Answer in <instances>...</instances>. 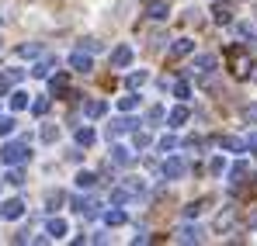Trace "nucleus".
I'll use <instances>...</instances> for the list:
<instances>
[{"label":"nucleus","mask_w":257,"mask_h":246,"mask_svg":"<svg viewBox=\"0 0 257 246\" xmlns=\"http://www.w3.org/2000/svg\"><path fill=\"white\" fill-rule=\"evenodd\" d=\"M32 153H28V142H4L0 146V163L4 166H18V163H25Z\"/></svg>","instance_id":"obj_1"},{"label":"nucleus","mask_w":257,"mask_h":246,"mask_svg":"<svg viewBox=\"0 0 257 246\" xmlns=\"http://www.w3.org/2000/svg\"><path fill=\"white\" fill-rule=\"evenodd\" d=\"M25 215V201L21 198H7V201H0V218L4 222H18Z\"/></svg>","instance_id":"obj_2"},{"label":"nucleus","mask_w":257,"mask_h":246,"mask_svg":"<svg viewBox=\"0 0 257 246\" xmlns=\"http://www.w3.org/2000/svg\"><path fill=\"white\" fill-rule=\"evenodd\" d=\"M229 63H233V73H236V77H247V73H250V56H247L243 49H233V52H229Z\"/></svg>","instance_id":"obj_3"},{"label":"nucleus","mask_w":257,"mask_h":246,"mask_svg":"<svg viewBox=\"0 0 257 246\" xmlns=\"http://www.w3.org/2000/svg\"><path fill=\"white\" fill-rule=\"evenodd\" d=\"M70 66H73L77 73H90V70H94V59H90V52L77 49V52H70Z\"/></svg>","instance_id":"obj_4"},{"label":"nucleus","mask_w":257,"mask_h":246,"mask_svg":"<svg viewBox=\"0 0 257 246\" xmlns=\"http://www.w3.org/2000/svg\"><path fill=\"white\" fill-rule=\"evenodd\" d=\"M184 173H188V163H184L181 156H171V160L164 163V177H167V180H181Z\"/></svg>","instance_id":"obj_5"},{"label":"nucleus","mask_w":257,"mask_h":246,"mask_svg":"<svg viewBox=\"0 0 257 246\" xmlns=\"http://www.w3.org/2000/svg\"><path fill=\"white\" fill-rule=\"evenodd\" d=\"M136 125L132 118H115V122L108 125V139H118V135H125V132H136Z\"/></svg>","instance_id":"obj_6"},{"label":"nucleus","mask_w":257,"mask_h":246,"mask_svg":"<svg viewBox=\"0 0 257 246\" xmlns=\"http://www.w3.org/2000/svg\"><path fill=\"white\" fill-rule=\"evenodd\" d=\"M128 63H132V45H118V49L111 52V66H115V70H125Z\"/></svg>","instance_id":"obj_7"},{"label":"nucleus","mask_w":257,"mask_h":246,"mask_svg":"<svg viewBox=\"0 0 257 246\" xmlns=\"http://www.w3.org/2000/svg\"><path fill=\"white\" fill-rule=\"evenodd\" d=\"M146 14H150L153 21H167V14H171V7H167V0H150V7H146Z\"/></svg>","instance_id":"obj_8"},{"label":"nucleus","mask_w":257,"mask_h":246,"mask_svg":"<svg viewBox=\"0 0 257 246\" xmlns=\"http://www.w3.org/2000/svg\"><path fill=\"white\" fill-rule=\"evenodd\" d=\"M45 232H49V239H63V236L70 232V225H66V218H49Z\"/></svg>","instance_id":"obj_9"},{"label":"nucleus","mask_w":257,"mask_h":246,"mask_svg":"<svg viewBox=\"0 0 257 246\" xmlns=\"http://www.w3.org/2000/svg\"><path fill=\"white\" fill-rule=\"evenodd\" d=\"M28 104H32V94H28V90H14V94H11V108H14V111H25Z\"/></svg>","instance_id":"obj_10"},{"label":"nucleus","mask_w":257,"mask_h":246,"mask_svg":"<svg viewBox=\"0 0 257 246\" xmlns=\"http://www.w3.org/2000/svg\"><path fill=\"white\" fill-rule=\"evenodd\" d=\"M177 239H181V243H202V229H198V225H184V229L177 232Z\"/></svg>","instance_id":"obj_11"},{"label":"nucleus","mask_w":257,"mask_h":246,"mask_svg":"<svg viewBox=\"0 0 257 246\" xmlns=\"http://www.w3.org/2000/svg\"><path fill=\"white\" fill-rule=\"evenodd\" d=\"M73 208H77L80 215H87V218H90V215H97V201H94V198H77Z\"/></svg>","instance_id":"obj_12"},{"label":"nucleus","mask_w":257,"mask_h":246,"mask_svg":"<svg viewBox=\"0 0 257 246\" xmlns=\"http://www.w3.org/2000/svg\"><path fill=\"white\" fill-rule=\"evenodd\" d=\"M111 160H115L118 166L132 163V149H125V146H111Z\"/></svg>","instance_id":"obj_13"},{"label":"nucleus","mask_w":257,"mask_h":246,"mask_svg":"<svg viewBox=\"0 0 257 246\" xmlns=\"http://www.w3.org/2000/svg\"><path fill=\"white\" fill-rule=\"evenodd\" d=\"M191 49H195V42H191V39H177L171 45V56H177V59H181V56H188Z\"/></svg>","instance_id":"obj_14"},{"label":"nucleus","mask_w":257,"mask_h":246,"mask_svg":"<svg viewBox=\"0 0 257 246\" xmlns=\"http://www.w3.org/2000/svg\"><path fill=\"white\" fill-rule=\"evenodd\" d=\"M215 66V56H195V66L191 70H198V73H212Z\"/></svg>","instance_id":"obj_15"},{"label":"nucleus","mask_w":257,"mask_h":246,"mask_svg":"<svg viewBox=\"0 0 257 246\" xmlns=\"http://www.w3.org/2000/svg\"><path fill=\"white\" fill-rule=\"evenodd\" d=\"M94 184H97V177H94L90 170H80V173H77V187H80V191H90Z\"/></svg>","instance_id":"obj_16"},{"label":"nucleus","mask_w":257,"mask_h":246,"mask_svg":"<svg viewBox=\"0 0 257 246\" xmlns=\"http://www.w3.org/2000/svg\"><path fill=\"white\" fill-rule=\"evenodd\" d=\"M222 149H229V153H243V149H247V142H243V139H236V135H226V139H222Z\"/></svg>","instance_id":"obj_17"},{"label":"nucleus","mask_w":257,"mask_h":246,"mask_svg":"<svg viewBox=\"0 0 257 246\" xmlns=\"http://www.w3.org/2000/svg\"><path fill=\"white\" fill-rule=\"evenodd\" d=\"M84 111H87V118H104V111H108V104H104V101H90V104H87Z\"/></svg>","instance_id":"obj_18"},{"label":"nucleus","mask_w":257,"mask_h":246,"mask_svg":"<svg viewBox=\"0 0 257 246\" xmlns=\"http://www.w3.org/2000/svg\"><path fill=\"white\" fill-rule=\"evenodd\" d=\"M243 177H247V163H233V170H229V184L236 187V184H243Z\"/></svg>","instance_id":"obj_19"},{"label":"nucleus","mask_w":257,"mask_h":246,"mask_svg":"<svg viewBox=\"0 0 257 246\" xmlns=\"http://www.w3.org/2000/svg\"><path fill=\"white\" fill-rule=\"evenodd\" d=\"M63 201H66V194H63V191H49V194H45V208H49V211H56Z\"/></svg>","instance_id":"obj_20"},{"label":"nucleus","mask_w":257,"mask_h":246,"mask_svg":"<svg viewBox=\"0 0 257 246\" xmlns=\"http://www.w3.org/2000/svg\"><path fill=\"white\" fill-rule=\"evenodd\" d=\"M52 66H56V59H42L35 70H32V77H39V80H45L49 73H52Z\"/></svg>","instance_id":"obj_21"},{"label":"nucleus","mask_w":257,"mask_h":246,"mask_svg":"<svg viewBox=\"0 0 257 246\" xmlns=\"http://www.w3.org/2000/svg\"><path fill=\"white\" fill-rule=\"evenodd\" d=\"M94 139H97V135H94V128H77V146H94Z\"/></svg>","instance_id":"obj_22"},{"label":"nucleus","mask_w":257,"mask_h":246,"mask_svg":"<svg viewBox=\"0 0 257 246\" xmlns=\"http://www.w3.org/2000/svg\"><path fill=\"white\" fill-rule=\"evenodd\" d=\"M4 184H11V187H21V184H25V177H21V170H18V166H11V170L4 173Z\"/></svg>","instance_id":"obj_23"},{"label":"nucleus","mask_w":257,"mask_h":246,"mask_svg":"<svg viewBox=\"0 0 257 246\" xmlns=\"http://www.w3.org/2000/svg\"><path fill=\"white\" fill-rule=\"evenodd\" d=\"M167 122H171L174 128H177V125H184V122H188V108H184V104H181V108H174L171 115H167Z\"/></svg>","instance_id":"obj_24"},{"label":"nucleus","mask_w":257,"mask_h":246,"mask_svg":"<svg viewBox=\"0 0 257 246\" xmlns=\"http://www.w3.org/2000/svg\"><path fill=\"white\" fill-rule=\"evenodd\" d=\"M18 52H21L25 59H35V56H42V45H35V42H25V45H21Z\"/></svg>","instance_id":"obj_25"},{"label":"nucleus","mask_w":257,"mask_h":246,"mask_svg":"<svg viewBox=\"0 0 257 246\" xmlns=\"http://www.w3.org/2000/svg\"><path fill=\"white\" fill-rule=\"evenodd\" d=\"M104 222H108V225H125V211H122V208H111V211L104 215Z\"/></svg>","instance_id":"obj_26"},{"label":"nucleus","mask_w":257,"mask_h":246,"mask_svg":"<svg viewBox=\"0 0 257 246\" xmlns=\"http://www.w3.org/2000/svg\"><path fill=\"white\" fill-rule=\"evenodd\" d=\"M56 139H59V125L45 122L42 125V142H56Z\"/></svg>","instance_id":"obj_27"},{"label":"nucleus","mask_w":257,"mask_h":246,"mask_svg":"<svg viewBox=\"0 0 257 246\" xmlns=\"http://www.w3.org/2000/svg\"><path fill=\"white\" fill-rule=\"evenodd\" d=\"M128 198H132V191H128V187H115V191H111V201H115V205H125Z\"/></svg>","instance_id":"obj_28"},{"label":"nucleus","mask_w":257,"mask_h":246,"mask_svg":"<svg viewBox=\"0 0 257 246\" xmlns=\"http://www.w3.org/2000/svg\"><path fill=\"white\" fill-rule=\"evenodd\" d=\"M229 225H233V208H226V211L215 218V229H229Z\"/></svg>","instance_id":"obj_29"},{"label":"nucleus","mask_w":257,"mask_h":246,"mask_svg":"<svg viewBox=\"0 0 257 246\" xmlns=\"http://www.w3.org/2000/svg\"><path fill=\"white\" fill-rule=\"evenodd\" d=\"M212 14H215V25H229V18H233V14H229V7H222V4L215 7Z\"/></svg>","instance_id":"obj_30"},{"label":"nucleus","mask_w":257,"mask_h":246,"mask_svg":"<svg viewBox=\"0 0 257 246\" xmlns=\"http://www.w3.org/2000/svg\"><path fill=\"white\" fill-rule=\"evenodd\" d=\"M146 80H150V73H146V70H139V73H132V77H128V87L136 90V87H143Z\"/></svg>","instance_id":"obj_31"},{"label":"nucleus","mask_w":257,"mask_h":246,"mask_svg":"<svg viewBox=\"0 0 257 246\" xmlns=\"http://www.w3.org/2000/svg\"><path fill=\"white\" fill-rule=\"evenodd\" d=\"M49 90H52V94H63V90H66V77H63V73L52 77V80H49Z\"/></svg>","instance_id":"obj_32"},{"label":"nucleus","mask_w":257,"mask_h":246,"mask_svg":"<svg viewBox=\"0 0 257 246\" xmlns=\"http://www.w3.org/2000/svg\"><path fill=\"white\" fill-rule=\"evenodd\" d=\"M32 111H35V115H45V111H49V97H35V101H32Z\"/></svg>","instance_id":"obj_33"},{"label":"nucleus","mask_w":257,"mask_h":246,"mask_svg":"<svg viewBox=\"0 0 257 246\" xmlns=\"http://www.w3.org/2000/svg\"><path fill=\"white\" fill-rule=\"evenodd\" d=\"M136 104H139V97H136V94H128V97H122V101H118V108H122V111H132Z\"/></svg>","instance_id":"obj_34"},{"label":"nucleus","mask_w":257,"mask_h":246,"mask_svg":"<svg viewBox=\"0 0 257 246\" xmlns=\"http://www.w3.org/2000/svg\"><path fill=\"white\" fill-rule=\"evenodd\" d=\"M171 149H177V139L174 135H164L160 139V153H171Z\"/></svg>","instance_id":"obj_35"},{"label":"nucleus","mask_w":257,"mask_h":246,"mask_svg":"<svg viewBox=\"0 0 257 246\" xmlns=\"http://www.w3.org/2000/svg\"><path fill=\"white\" fill-rule=\"evenodd\" d=\"M202 208H205V201H198V205H188V208H184V218H198V215H202Z\"/></svg>","instance_id":"obj_36"},{"label":"nucleus","mask_w":257,"mask_h":246,"mask_svg":"<svg viewBox=\"0 0 257 246\" xmlns=\"http://www.w3.org/2000/svg\"><path fill=\"white\" fill-rule=\"evenodd\" d=\"M80 49H87V52L94 56V52H101L104 45H101V42H97V39H84V45H80Z\"/></svg>","instance_id":"obj_37"},{"label":"nucleus","mask_w":257,"mask_h":246,"mask_svg":"<svg viewBox=\"0 0 257 246\" xmlns=\"http://www.w3.org/2000/svg\"><path fill=\"white\" fill-rule=\"evenodd\" d=\"M174 94H177V97L184 101V97L191 94V87H188V83H184V80H177V83H174Z\"/></svg>","instance_id":"obj_38"},{"label":"nucleus","mask_w":257,"mask_h":246,"mask_svg":"<svg viewBox=\"0 0 257 246\" xmlns=\"http://www.w3.org/2000/svg\"><path fill=\"white\" fill-rule=\"evenodd\" d=\"M14 118H0V135H11V132H14Z\"/></svg>","instance_id":"obj_39"},{"label":"nucleus","mask_w":257,"mask_h":246,"mask_svg":"<svg viewBox=\"0 0 257 246\" xmlns=\"http://www.w3.org/2000/svg\"><path fill=\"white\" fill-rule=\"evenodd\" d=\"M146 118H150V125L164 122V108H150V115H146Z\"/></svg>","instance_id":"obj_40"},{"label":"nucleus","mask_w":257,"mask_h":246,"mask_svg":"<svg viewBox=\"0 0 257 246\" xmlns=\"http://www.w3.org/2000/svg\"><path fill=\"white\" fill-rule=\"evenodd\" d=\"M150 142H153V139H150V135H146V132H136V146H139V149H146V146H150Z\"/></svg>","instance_id":"obj_41"},{"label":"nucleus","mask_w":257,"mask_h":246,"mask_svg":"<svg viewBox=\"0 0 257 246\" xmlns=\"http://www.w3.org/2000/svg\"><path fill=\"white\" fill-rule=\"evenodd\" d=\"M236 32H240L243 39H254V25H236Z\"/></svg>","instance_id":"obj_42"},{"label":"nucleus","mask_w":257,"mask_h":246,"mask_svg":"<svg viewBox=\"0 0 257 246\" xmlns=\"http://www.w3.org/2000/svg\"><path fill=\"white\" fill-rule=\"evenodd\" d=\"M7 77H11V80L18 83V80H21V77H25V70H21V66H11V70H7Z\"/></svg>","instance_id":"obj_43"},{"label":"nucleus","mask_w":257,"mask_h":246,"mask_svg":"<svg viewBox=\"0 0 257 246\" xmlns=\"http://www.w3.org/2000/svg\"><path fill=\"white\" fill-rule=\"evenodd\" d=\"M209 170H212V173H222V170H226V160H219V156H215L212 163H209Z\"/></svg>","instance_id":"obj_44"},{"label":"nucleus","mask_w":257,"mask_h":246,"mask_svg":"<svg viewBox=\"0 0 257 246\" xmlns=\"http://www.w3.org/2000/svg\"><path fill=\"white\" fill-rule=\"evenodd\" d=\"M11 83H14V80H11L7 73H0V94H7V90H11Z\"/></svg>","instance_id":"obj_45"},{"label":"nucleus","mask_w":257,"mask_h":246,"mask_svg":"<svg viewBox=\"0 0 257 246\" xmlns=\"http://www.w3.org/2000/svg\"><path fill=\"white\" fill-rule=\"evenodd\" d=\"M247 149H250V153L257 156V135H250V139H247Z\"/></svg>","instance_id":"obj_46"},{"label":"nucleus","mask_w":257,"mask_h":246,"mask_svg":"<svg viewBox=\"0 0 257 246\" xmlns=\"http://www.w3.org/2000/svg\"><path fill=\"white\" fill-rule=\"evenodd\" d=\"M247 122H257V104H254V108H247Z\"/></svg>","instance_id":"obj_47"}]
</instances>
